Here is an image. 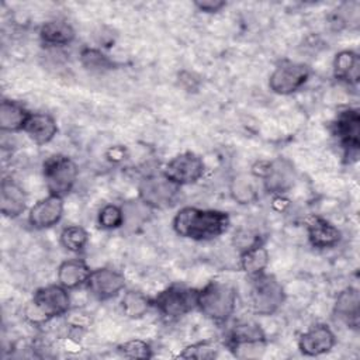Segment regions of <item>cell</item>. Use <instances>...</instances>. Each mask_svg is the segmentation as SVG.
Listing matches in <instances>:
<instances>
[{
	"mask_svg": "<svg viewBox=\"0 0 360 360\" xmlns=\"http://www.w3.org/2000/svg\"><path fill=\"white\" fill-rule=\"evenodd\" d=\"M231 217L221 210H208L186 205L172 219L173 231L186 239L195 242L212 240L228 231Z\"/></svg>",
	"mask_w": 360,
	"mask_h": 360,
	"instance_id": "obj_1",
	"label": "cell"
},
{
	"mask_svg": "<svg viewBox=\"0 0 360 360\" xmlns=\"http://www.w3.org/2000/svg\"><path fill=\"white\" fill-rule=\"evenodd\" d=\"M70 307L72 298L69 290L59 283L49 284L35 290L32 298L24 305L22 315L31 325L41 326L53 318L66 315Z\"/></svg>",
	"mask_w": 360,
	"mask_h": 360,
	"instance_id": "obj_2",
	"label": "cell"
},
{
	"mask_svg": "<svg viewBox=\"0 0 360 360\" xmlns=\"http://www.w3.org/2000/svg\"><path fill=\"white\" fill-rule=\"evenodd\" d=\"M238 302L236 290L224 281H210L197 290L195 308L215 323H226L235 314Z\"/></svg>",
	"mask_w": 360,
	"mask_h": 360,
	"instance_id": "obj_3",
	"label": "cell"
},
{
	"mask_svg": "<svg viewBox=\"0 0 360 360\" xmlns=\"http://www.w3.org/2000/svg\"><path fill=\"white\" fill-rule=\"evenodd\" d=\"M79 176L77 165L72 158L62 153H55L46 158L42 163V177L48 194L66 197L75 187Z\"/></svg>",
	"mask_w": 360,
	"mask_h": 360,
	"instance_id": "obj_4",
	"label": "cell"
},
{
	"mask_svg": "<svg viewBox=\"0 0 360 360\" xmlns=\"http://www.w3.org/2000/svg\"><path fill=\"white\" fill-rule=\"evenodd\" d=\"M250 307L256 315L270 316L276 314L285 301V291L281 283L267 273L250 278Z\"/></svg>",
	"mask_w": 360,
	"mask_h": 360,
	"instance_id": "obj_5",
	"label": "cell"
},
{
	"mask_svg": "<svg viewBox=\"0 0 360 360\" xmlns=\"http://www.w3.org/2000/svg\"><path fill=\"white\" fill-rule=\"evenodd\" d=\"M256 166L260 169H253L252 173L260 180L266 193L276 195L285 194L294 187L297 181L295 167L292 162L285 158H276L267 162H260Z\"/></svg>",
	"mask_w": 360,
	"mask_h": 360,
	"instance_id": "obj_6",
	"label": "cell"
},
{
	"mask_svg": "<svg viewBox=\"0 0 360 360\" xmlns=\"http://www.w3.org/2000/svg\"><path fill=\"white\" fill-rule=\"evenodd\" d=\"M180 197V186L169 180L163 173L145 176L138 184V198L150 210L173 207Z\"/></svg>",
	"mask_w": 360,
	"mask_h": 360,
	"instance_id": "obj_7",
	"label": "cell"
},
{
	"mask_svg": "<svg viewBox=\"0 0 360 360\" xmlns=\"http://www.w3.org/2000/svg\"><path fill=\"white\" fill-rule=\"evenodd\" d=\"M197 290L183 284H172L152 298V307L167 319H179L195 309Z\"/></svg>",
	"mask_w": 360,
	"mask_h": 360,
	"instance_id": "obj_8",
	"label": "cell"
},
{
	"mask_svg": "<svg viewBox=\"0 0 360 360\" xmlns=\"http://www.w3.org/2000/svg\"><path fill=\"white\" fill-rule=\"evenodd\" d=\"M332 132L336 136L343 156L350 162L357 160L360 149V114L357 108H345L338 112L332 122Z\"/></svg>",
	"mask_w": 360,
	"mask_h": 360,
	"instance_id": "obj_9",
	"label": "cell"
},
{
	"mask_svg": "<svg viewBox=\"0 0 360 360\" xmlns=\"http://www.w3.org/2000/svg\"><path fill=\"white\" fill-rule=\"evenodd\" d=\"M311 76L305 63L283 60L269 76V89L278 96H290L304 87Z\"/></svg>",
	"mask_w": 360,
	"mask_h": 360,
	"instance_id": "obj_10",
	"label": "cell"
},
{
	"mask_svg": "<svg viewBox=\"0 0 360 360\" xmlns=\"http://www.w3.org/2000/svg\"><path fill=\"white\" fill-rule=\"evenodd\" d=\"M205 172L204 160L194 152H181L173 156L163 167V174L177 186L197 183Z\"/></svg>",
	"mask_w": 360,
	"mask_h": 360,
	"instance_id": "obj_11",
	"label": "cell"
},
{
	"mask_svg": "<svg viewBox=\"0 0 360 360\" xmlns=\"http://www.w3.org/2000/svg\"><path fill=\"white\" fill-rule=\"evenodd\" d=\"M84 287L98 301H107L122 292L125 288V277L112 267H98L90 271Z\"/></svg>",
	"mask_w": 360,
	"mask_h": 360,
	"instance_id": "obj_12",
	"label": "cell"
},
{
	"mask_svg": "<svg viewBox=\"0 0 360 360\" xmlns=\"http://www.w3.org/2000/svg\"><path fill=\"white\" fill-rule=\"evenodd\" d=\"M336 345V335L325 323H315L302 332L297 346L301 354L307 357H318L329 353Z\"/></svg>",
	"mask_w": 360,
	"mask_h": 360,
	"instance_id": "obj_13",
	"label": "cell"
},
{
	"mask_svg": "<svg viewBox=\"0 0 360 360\" xmlns=\"http://www.w3.org/2000/svg\"><path fill=\"white\" fill-rule=\"evenodd\" d=\"M65 204L63 198L48 194L46 197L38 200L28 210V224L34 229H48L59 224L63 217Z\"/></svg>",
	"mask_w": 360,
	"mask_h": 360,
	"instance_id": "obj_14",
	"label": "cell"
},
{
	"mask_svg": "<svg viewBox=\"0 0 360 360\" xmlns=\"http://www.w3.org/2000/svg\"><path fill=\"white\" fill-rule=\"evenodd\" d=\"M264 343L266 333L255 321H239L226 335V346L235 353L243 347H262Z\"/></svg>",
	"mask_w": 360,
	"mask_h": 360,
	"instance_id": "obj_15",
	"label": "cell"
},
{
	"mask_svg": "<svg viewBox=\"0 0 360 360\" xmlns=\"http://www.w3.org/2000/svg\"><path fill=\"white\" fill-rule=\"evenodd\" d=\"M28 195L22 186L13 177H4L0 183V211L6 218H18L27 210Z\"/></svg>",
	"mask_w": 360,
	"mask_h": 360,
	"instance_id": "obj_16",
	"label": "cell"
},
{
	"mask_svg": "<svg viewBox=\"0 0 360 360\" xmlns=\"http://www.w3.org/2000/svg\"><path fill=\"white\" fill-rule=\"evenodd\" d=\"M305 226H307L308 240L316 249L333 248L342 239L340 229L323 217H319V215L309 217Z\"/></svg>",
	"mask_w": 360,
	"mask_h": 360,
	"instance_id": "obj_17",
	"label": "cell"
},
{
	"mask_svg": "<svg viewBox=\"0 0 360 360\" xmlns=\"http://www.w3.org/2000/svg\"><path fill=\"white\" fill-rule=\"evenodd\" d=\"M22 132L38 146L49 143L58 134L55 118L46 112H31Z\"/></svg>",
	"mask_w": 360,
	"mask_h": 360,
	"instance_id": "obj_18",
	"label": "cell"
},
{
	"mask_svg": "<svg viewBox=\"0 0 360 360\" xmlns=\"http://www.w3.org/2000/svg\"><path fill=\"white\" fill-rule=\"evenodd\" d=\"M39 41L46 48H60L73 42L75 28L65 20H48L38 31Z\"/></svg>",
	"mask_w": 360,
	"mask_h": 360,
	"instance_id": "obj_19",
	"label": "cell"
},
{
	"mask_svg": "<svg viewBox=\"0 0 360 360\" xmlns=\"http://www.w3.org/2000/svg\"><path fill=\"white\" fill-rule=\"evenodd\" d=\"M91 269L83 259L72 257L63 260L56 270V278L68 290H76L86 285Z\"/></svg>",
	"mask_w": 360,
	"mask_h": 360,
	"instance_id": "obj_20",
	"label": "cell"
},
{
	"mask_svg": "<svg viewBox=\"0 0 360 360\" xmlns=\"http://www.w3.org/2000/svg\"><path fill=\"white\" fill-rule=\"evenodd\" d=\"M333 76L336 80L347 84L356 86L360 79V56L352 49L339 51L332 63Z\"/></svg>",
	"mask_w": 360,
	"mask_h": 360,
	"instance_id": "obj_21",
	"label": "cell"
},
{
	"mask_svg": "<svg viewBox=\"0 0 360 360\" xmlns=\"http://www.w3.org/2000/svg\"><path fill=\"white\" fill-rule=\"evenodd\" d=\"M333 314L350 326H357L360 314V292L356 287L342 290L333 302Z\"/></svg>",
	"mask_w": 360,
	"mask_h": 360,
	"instance_id": "obj_22",
	"label": "cell"
},
{
	"mask_svg": "<svg viewBox=\"0 0 360 360\" xmlns=\"http://www.w3.org/2000/svg\"><path fill=\"white\" fill-rule=\"evenodd\" d=\"M259 179L253 173H238L229 183V194L240 205H249L259 200Z\"/></svg>",
	"mask_w": 360,
	"mask_h": 360,
	"instance_id": "obj_23",
	"label": "cell"
},
{
	"mask_svg": "<svg viewBox=\"0 0 360 360\" xmlns=\"http://www.w3.org/2000/svg\"><path fill=\"white\" fill-rule=\"evenodd\" d=\"M30 114L21 103L4 98L0 103V129L3 132L22 131Z\"/></svg>",
	"mask_w": 360,
	"mask_h": 360,
	"instance_id": "obj_24",
	"label": "cell"
},
{
	"mask_svg": "<svg viewBox=\"0 0 360 360\" xmlns=\"http://www.w3.org/2000/svg\"><path fill=\"white\" fill-rule=\"evenodd\" d=\"M269 263L270 255L263 243H257L239 252V266L250 278L266 273Z\"/></svg>",
	"mask_w": 360,
	"mask_h": 360,
	"instance_id": "obj_25",
	"label": "cell"
},
{
	"mask_svg": "<svg viewBox=\"0 0 360 360\" xmlns=\"http://www.w3.org/2000/svg\"><path fill=\"white\" fill-rule=\"evenodd\" d=\"M121 311L127 318L139 319L152 308V298L139 290H128L121 297Z\"/></svg>",
	"mask_w": 360,
	"mask_h": 360,
	"instance_id": "obj_26",
	"label": "cell"
},
{
	"mask_svg": "<svg viewBox=\"0 0 360 360\" xmlns=\"http://www.w3.org/2000/svg\"><path fill=\"white\" fill-rule=\"evenodd\" d=\"M79 58L83 68L90 72H105L117 66V63L98 48H83Z\"/></svg>",
	"mask_w": 360,
	"mask_h": 360,
	"instance_id": "obj_27",
	"label": "cell"
},
{
	"mask_svg": "<svg viewBox=\"0 0 360 360\" xmlns=\"http://www.w3.org/2000/svg\"><path fill=\"white\" fill-rule=\"evenodd\" d=\"M59 242L62 248L72 253H80L84 250L89 242L87 231L80 225H68L62 229L59 235Z\"/></svg>",
	"mask_w": 360,
	"mask_h": 360,
	"instance_id": "obj_28",
	"label": "cell"
},
{
	"mask_svg": "<svg viewBox=\"0 0 360 360\" xmlns=\"http://www.w3.org/2000/svg\"><path fill=\"white\" fill-rule=\"evenodd\" d=\"M122 211H124V226L129 229H136L149 218V214L152 210L146 207L139 198H136L134 201L125 202L122 205Z\"/></svg>",
	"mask_w": 360,
	"mask_h": 360,
	"instance_id": "obj_29",
	"label": "cell"
},
{
	"mask_svg": "<svg viewBox=\"0 0 360 360\" xmlns=\"http://www.w3.org/2000/svg\"><path fill=\"white\" fill-rule=\"evenodd\" d=\"M97 225L101 229L112 231L124 226V211L122 205L117 204H105L98 210L97 214Z\"/></svg>",
	"mask_w": 360,
	"mask_h": 360,
	"instance_id": "obj_30",
	"label": "cell"
},
{
	"mask_svg": "<svg viewBox=\"0 0 360 360\" xmlns=\"http://www.w3.org/2000/svg\"><path fill=\"white\" fill-rule=\"evenodd\" d=\"M117 352L127 359H150L153 356L150 345L142 339L127 340L117 346Z\"/></svg>",
	"mask_w": 360,
	"mask_h": 360,
	"instance_id": "obj_31",
	"label": "cell"
},
{
	"mask_svg": "<svg viewBox=\"0 0 360 360\" xmlns=\"http://www.w3.org/2000/svg\"><path fill=\"white\" fill-rule=\"evenodd\" d=\"M217 356H218L217 345L211 340H200V342L191 343L186 346L180 353V357L183 359H198V360L214 359Z\"/></svg>",
	"mask_w": 360,
	"mask_h": 360,
	"instance_id": "obj_32",
	"label": "cell"
},
{
	"mask_svg": "<svg viewBox=\"0 0 360 360\" xmlns=\"http://www.w3.org/2000/svg\"><path fill=\"white\" fill-rule=\"evenodd\" d=\"M235 248H238L239 252L248 249V248H252L257 243H263L262 238L259 233L253 232L252 229H246V228H240L235 232L233 235V239H232Z\"/></svg>",
	"mask_w": 360,
	"mask_h": 360,
	"instance_id": "obj_33",
	"label": "cell"
},
{
	"mask_svg": "<svg viewBox=\"0 0 360 360\" xmlns=\"http://www.w3.org/2000/svg\"><path fill=\"white\" fill-rule=\"evenodd\" d=\"M194 6L201 13L212 14V13L221 11L226 6V3L224 0H195Z\"/></svg>",
	"mask_w": 360,
	"mask_h": 360,
	"instance_id": "obj_34",
	"label": "cell"
}]
</instances>
